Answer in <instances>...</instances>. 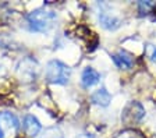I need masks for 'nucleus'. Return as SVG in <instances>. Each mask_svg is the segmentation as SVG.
<instances>
[{"mask_svg": "<svg viewBox=\"0 0 156 138\" xmlns=\"http://www.w3.org/2000/svg\"><path fill=\"white\" fill-rule=\"evenodd\" d=\"M145 53H146V56L149 57L152 62L156 63V46L155 45H146Z\"/></svg>", "mask_w": 156, "mask_h": 138, "instance_id": "nucleus-14", "label": "nucleus"}, {"mask_svg": "<svg viewBox=\"0 0 156 138\" xmlns=\"http://www.w3.org/2000/svg\"><path fill=\"white\" fill-rule=\"evenodd\" d=\"M114 138H145V137H144L140 131L128 128V130H124V131L119 133V134H117Z\"/></svg>", "mask_w": 156, "mask_h": 138, "instance_id": "nucleus-13", "label": "nucleus"}, {"mask_svg": "<svg viewBox=\"0 0 156 138\" xmlns=\"http://www.w3.org/2000/svg\"><path fill=\"white\" fill-rule=\"evenodd\" d=\"M23 127H24V131L28 137H36V135L41 134L42 131V126H41V122L38 119L35 117L34 115H27L24 117V122H23Z\"/></svg>", "mask_w": 156, "mask_h": 138, "instance_id": "nucleus-7", "label": "nucleus"}, {"mask_svg": "<svg viewBox=\"0 0 156 138\" xmlns=\"http://www.w3.org/2000/svg\"><path fill=\"white\" fill-rule=\"evenodd\" d=\"M57 20V14L46 9H36L27 14L25 23L27 28L31 32H48Z\"/></svg>", "mask_w": 156, "mask_h": 138, "instance_id": "nucleus-1", "label": "nucleus"}, {"mask_svg": "<svg viewBox=\"0 0 156 138\" xmlns=\"http://www.w3.org/2000/svg\"><path fill=\"white\" fill-rule=\"evenodd\" d=\"M45 77L50 84L66 85L71 78V69L60 60H50L46 64Z\"/></svg>", "mask_w": 156, "mask_h": 138, "instance_id": "nucleus-2", "label": "nucleus"}, {"mask_svg": "<svg viewBox=\"0 0 156 138\" xmlns=\"http://www.w3.org/2000/svg\"><path fill=\"white\" fill-rule=\"evenodd\" d=\"M101 6V10L98 13V20L99 24L103 27L105 30L107 31H116L117 28L121 27V18L119 17V14L113 13L109 4H99Z\"/></svg>", "mask_w": 156, "mask_h": 138, "instance_id": "nucleus-4", "label": "nucleus"}, {"mask_svg": "<svg viewBox=\"0 0 156 138\" xmlns=\"http://www.w3.org/2000/svg\"><path fill=\"white\" fill-rule=\"evenodd\" d=\"M20 120L11 112H0V138H9L17 134Z\"/></svg>", "mask_w": 156, "mask_h": 138, "instance_id": "nucleus-5", "label": "nucleus"}, {"mask_svg": "<svg viewBox=\"0 0 156 138\" xmlns=\"http://www.w3.org/2000/svg\"><path fill=\"white\" fill-rule=\"evenodd\" d=\"M39 138H64V135H63V131L60 128L53 126V127L45 128V130L41 133Z\"/></svg>", "mask_w": 156, "mask_h": 138, "instance_id": "nucleus-11", "label": "nucleus"}, {"mask_svg": "<svg viewBox=\"0 0 156 138\" xmlns=\"http://www.w3.org/2000/svg\"><path fill=\"white\" fill-rule=\"evenodd\" d=\"M18 76L25 81H35V78L38 77V73H39V66L38 63L32 59H25L21 62V64L18 66Z\"/></svg>", "mask_w": 156, "mask_h": 138, "instance_id": "nucleus-6", "label": "nucleus"}, {"mask_svg": "<svg viewBox=\"0 0 156 138\" xmlns=\"http://www.w3.org/2000/svg\"><path fill=\"white\" fill-rule=\"evenodd\" d=\"M99 80H101V74L92 67L84 69V71L81 74V84L84 88H91V87L96 85Z\"/></svg>", "mask_w": 156, "mask_h": 138, "instance_id": "nucleus-8", "label": "nucleus"}, {"mask_svg": "<svg viewBox=\"0 0 156 138\" xmlns=\"http://www.w3.org/2000/svg\"><path fill=\"white\" fill-rule=\"evenodd\" d=\"M156 4L153 2H138V11L141 13V16L144 14H149L152 10H155Z\"/></svg>", "mask_w": 156, "mask_h": 138, "instance_id": "nucleus-12", "label": "nucleus"}, {"mask_svg": "<svg viewBox=\"0 0 156 138\" xmlns=\"http://www.w3.org/2000/svg\"><path fill=\"white\" fill-rule=\"evenodd\" d=\"M75 138H95L92 134H88V133H82V134H78Z\"/></svg>", "mask_w": 156, "mask_h": 138, "instance_id": "nucleus-15", "label": "nucleus"}, {"mask_svg": "<svg viewBox=\"0 0 156 138\" xmlns=\"http://www.w3.org/2000/svg\"><path fill=\"white\" fill-rule=\"evenodd\" d=\"M113 62L119 69L121 70H128L134 66V59L131 55H128L127 52L124 50H120V52H117L113 55Z\"/></svg>", "mask_w": 156, "mask_h": 138, "instance_id": "nucleus-9", "label": "nucleus"}, {"mask_svg": "<svg viewBox=\"0 0 156 138\" xmlns=\"http://www.w3.org/2000/svg\"><path fill=\"white\" fill-rule=\"evenodd\" d=\"M91 101L94 105L106 108V106H109V103H110V101H112V95L109 94V91H107L105 87H102V88H99L98 91H95L94 94H92Z\"/></svg>", "mask_w": 156, "mask_h": 138, "instance_id": "nucleus-10", "label": "nucleus"}, {"mask_svg": "<svg viewBox=\"0 0 156 138\" xmlns=\"http://www.w3.org/2000/svg\"><path fill=\"white\" fill-rule=\"evenodd\" d=\"M145 117V108L136 101H131L124 106L121 112V123L126 126H134Z\"/></svg>", "mask_w": 156, "mask_h": 138, "instance_id": "nucleus-3", "label": "nucleus"}]
</instances>
